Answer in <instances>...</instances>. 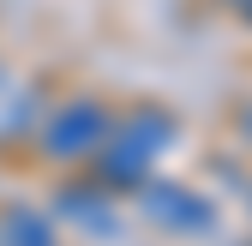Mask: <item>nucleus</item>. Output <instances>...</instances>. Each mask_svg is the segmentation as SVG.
Wrapping results in <instances>:
<instances>
[{
	"label": "nucleus",
	"instance_id": "f257e3e1",
	"mask_svg": "<svg viewBox=\"0 0 252 246\" xmlns=\"http://www.w3.org/2000/svg\"><path fill=\"white\" fill-rule=\"evenodd\" d=\"M174 132H180V126H174L168 108H138L120 132L108 126V138H102V174L114 180V186H138L144 168L174 144Z\"/></svg>",
	"mask_w": 252,
	"mask_h": 246
},
{
	"label": "nucleus",
	"instance_id": "f03ea898",
	"mask_svg": "<svg viewBox=\"0 0 252 246\" xmlns=\"http://www.w3.org/2000/svg\"><path fill=\"white\" fill-rule=\"evenodd\" d=\"M102 138H108V114H102V102H66V108L42 126V150H48V156H60V162L102 150Z\"/></svg>",
	"mask_w": 252,
	"mask_h": 246
},
{
	"label": "nucleus",
	"instance_id": "7ed1b4c3",
	"mask_svg": "<svg viewBox=\"0 0 252 246\" xmlns=\"http://www.w3.org/2000/svg\"><path fill=\"white\" fill-rule=\"evenodd\" d=\"M138 204H144L150 222H162L174 234H210L216 228V204L198 198V192H186V186H144Z\"/></svg>",
	"mask_w": 252,
	"mask_h": 246
},
{
	"label": "nucleus",
	"instance_id": "20e7f679",
	"mask_svg": "<svg viewBox=\"0 0 252 246\" xmlns=\"http://www.w3.org/2000/svg\"><path fill=\"white\" fill-rule=\"evenodd\" d=\"M0 246H54V228L42 222V210L6 204L0 210Z\"/></svg>",
	"mask_w": 252,
	"mask_h": 246
},
{
	"label": "nucleus",
	"instance_id": "39448f33",
	"mask_svg": "<svg viewBox=\"0 0 252 246\" xmlns=\"http://www.w3.org/2000/svg\"><path fill=\"white\" fill-rule=\"evenodd\" d=\"M60 210H66V216H78L84 228H96V234H114V228H120V222H114V210L102 204V192H84V186L60 192Z\"/></svg>",
	"mask_w": 252,
	"mask_h": 246
},
{
	"label": "nucleus",
	"instance_id": "423d86ee",
	"mask_svg": "<svg viewBox=\"0 0 252 246\" xmlns=\"http://www.w3.org/2000/svg\"><path fill=\"white\" fill-rule=\"evenodd\" d=\"M246 18H252V0H246Z\"/></svg>",
	"mask_w": 252,
	"mask_h": 246
},
{
	"label": "nucleus",
	"instance_id": "0eeeda50",
	"mask_svg": "<svg viewBox=\"0 0 252 246\" xmlns=\"http://www.w3.org/2000/svg\"><path fill=\"white\" fill-rule=\"evenodd\" d=\"M240 6H246V0H240Z\"/></svg>",
	"mask_w": 252,
	"mask_h": 246
}]
</instances>
